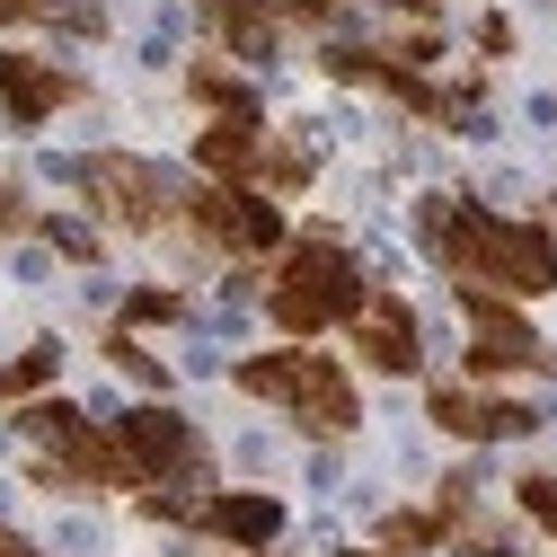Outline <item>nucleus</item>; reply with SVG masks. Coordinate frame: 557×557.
<instances>
[{
  "label": "nucleus",
  "mask_w": 557,
  "mask_h": 557,
  "mask_svg": "<svg viewBox=\"0 0 557 557\" xmlns=\"http://www.w3.org/2000/svg\"><path fill=\"white\" fill-rule=\"evenodd\" d=\"M239 389L248 398H265V407H284L301 434H319V443H336V434H355L363 425V398H355V381H345L319 345H274V355H248L239 363Z\"/></svg>",
  "instance_id": "nucleus-4"
},
{
  "label": "nucleus",
  "mask_w": 557,
  "mask_h": 557,
  "mask_svg": "<svg viewBox=\"0 0 557 557\" xmlns=\"http://www.w3.org/2000/svg\"><path fill=\"white\" fill-rule=\"evenodd\" d=\"M81 98H89L81 72H62V62H45V53H27V45L0 53V115H10V124H45V115L81 107Z\"/></svg>",
  "instance_id": "nucleus-11"
},
{
  "label": "nucleus",
  "mask_w": 557,
  "mask_h": 557,
  "mask_svg": "<svg viewBox=\"0 0 557 557\" xmlns=\"http://www.w3.org/2000/svg\"><path fill=\"white\" fill-rule=\"evenodd\" d=\"M425 416L451 434V443H513L540 425V398H496L486 381H434Z\"/></svg>",
  "instance_id": "nucleus-9"
},
{
  "label": "nucleus",
  "mask_w": 557,
  "mask_h": 557,
  "mask_svg": "<svg viewBox=\"0 0 557 557\" xmlns=\"http://www.w3.org/2000/svg\"><path fill=\"white\" fill-rule=\"evenodd\" d=\"M327 72H336V81H355V89H381V98H398L407 115H434V124L451 115V124H469V115H460V107H451V98H443V89H434L425 72H416V62H398V53H363V45H327Z\"/></svg>",
  "instance_id": "nucleus-10"
},
{
  "label": "nucleus",
  "mask_w": 557,
  "mask_h": 557,
  "mask_svg": "<svg viewBox=\"0 0 557 557\" xmlns=\"http://www.w3.org/2000/svg\"><path fill=\"white\" fill-rule=\"evenodd\" d=\"M72 186L89 195V213L115 222V231H169V222H186V186H177L160 160H133V151H89V160H72Z\"/></svg>",
  "instance_id": "nucleus-5"
},
{
  "label": "nucleus",
  "mask_w": 557,
  "mask_h": 557,
  "mask_svg": "<svg viewBox=\"0 0 557 557\" xmlns=\"http://www.w3.org/2000/svg\"><path fill=\"white\" fill-rule=\"evenodd\" d=\"M363 301H372L363 265H355V248H345L336 231H301L284 248V265H274V284H265V319L284 327L293 345H310L319 327H355Z\"/></svg>",
  "instance_id": "nucleus-2"
},
{
  "label": "nucleus",
  "mask_w": 557,
  "mask_h": 557,
  "mask_svg": "<svg viewBox=\"0 0 557 557\" xmlns=\"http://www.w3.org/2000/svg\"><path fill=\"white\" fill-rule=\"evenodd\" d=\"M434 540H451V513H381V548L389 557H425Z\"/></svg>",
  "instance_id": "nucleus-17"
},
{
  "label": "nucleus",
  "mask_w": 557,
  "mask_h": 557,
  "mask_svg": "<svg viewBox=\"0 0 557 557\" xmlns=\"http://www.w3.org/2000/svg\"><path fill=\"white\" fill-rule=\"evenodd\" d=\"M0 557H45V548H36V540H18L10 522H0Z\"/></svg>",
  "instance_id": "nucleus-26"
},
{
  "label": "nucleus",
  "mask_w": 557,
  "mask_h": 557,
  "mask_svg": "<svg viewBox=\"0 0 557 557\" xmlns=\"http://www.w3.org/2000/svg\"><path fill=\"white\" fill-rule=\"evenodd\" d=\"M195 169L222 177V186H257V169H265V115H213L195 133Z\"/></svg>",
  "instance_id": "nucleus-13"
},
{
  "label": "nucleus",
  "mask_w": 557,
  "mask_h": 557,
  "mask_svg": "<svg viewBox=\"0 0 557 557\" xmlns=\"http://www.w3.org/2000/svg\"><path fill=\"white\" fill-rule=\"evenodd\" d=\"M53 372H62V345H53V336H36L18 363H0V398H10V407H27V398L53 381Z\"/></svg>",
  "instance_id": "nucleus-16"
},
{
  "label": "nucleus",
  "mask_w": 557,
  "mask_h": 557,
  "mask_svg": "<svg viewBox=\"0 0 557 557\" xmlns=\"http://www.w3.org/2000/svg\"><path fill=\"white\" fill-rule=\"evenodd\" d=\"M115 434H124V451H133V469H143V486H186V478H203V434L186 425L177 407H133V416H115Z\"/></svg>",
  "instance_id": "nucleus-8"
},
{
  "label": "nucleus",
  "mask_w": 557,
  "mask_h": 557,
  "mask_svg": "<svg viewBox=\"0 0 557 557\" xmlns=\"http://www.w3.org/2000/svg\"><path fill=\"white\" fill-rule=\"evenodd\" d=\"M460 310H469V381H505V372H531V381H548L557 372V355H548V336L505 301V293H478V284H460Z\"/></svg>",
  "instance_id": "nucleus-6"
},
{
  "label": "nucleus",
  "mask_w": 557,
  "mask_h": 557,
  "mask_svg": "<svg viewBox=\"0 0 557 557\" xmlns=\"http://www.w3.org/2000/svg\"><path fill=\"white\" fill-rule=\"evenodd\" d=\"M18 231H36V203H27L10 177H0V239H18Z\"/></svg>",
  "instance_id": "nucleus-25"
},
{
  "label": "nucleus",
  "mask_w": 557,
  "mask_h": 557,
  "mask_svg": "<svg viewBox=\"0 0 557 557\" xmlns=\"http://www.w3.org/2000/svg\"><path fill=\"white\" fill-rule=\"evenodd\" d=\"M186 531H213L231 548H265L274 531H284V505H274V496H203L186 513Z\"/></svg>",
  "instance_id": "nucleus-15"
},
{
  "label": "nucleus",
  "mask_w": 557,
  "mask_h": 557,
  "mask_svg": "<svg viewBox=\"0 0 557 557\" xmlns=\"http://www.w3.org/2000/svg\"><path fill=\"white\" fill-rule=\"evenodd\" d=\"M513 505H522V513H531V522L557 540V478H548V469H531V478L513 486Z\"/></svg>",
  "instance_id": "nucleus-22"
},
{
  "label": "nucleus",
  "mask_w": 557,
  "mask_h": 557,
  "mask_svg": "<svg viewBox=\"0 0 557 557\" xmlns=\"http://www.w3.org/2000/svg\"><path fill=\"white\" fill-rule=\"evenodd\" d=\"M186 231L203 248H222V257H274L284 248V213L265 195H248V186H222V177L186 186Z\"/></svg>",
  "instance_id": "nucleus-7"
},
{
  "label": "nucleus",
  "mask_w": 557,
  "mask_h": 557,
  "mask_svg": "<svg viewBox=\"0 0 557 557\" xmlns=\"http://www.w3.org/2000/svg\"><path fill=\"white\" fill-rule=\"evenodd\" d=\"M416 239H425V257L451 274V284L505 293V301L557 293V239L540 222H505V213H486V203L425 195V203H416Z\"/></svg>",
  "instance_id": "nucleus-1"
},
{
  "label": "nucleus",
  "mask_w": 557,
  "mask_h": 557,
  "mask_svg": "<svg viewBox=\"0 0 557 557\" xmlns=\"http://www.w3.org/2000/svg\"><path fill=\"white\" fill-rule=\"evenodd\" d=\"M18 434H27V469L45 486H143V469H133L124 434L98 425V416H81L72 398H27L18 407Z\"/></svg>",
  "instance_id": "nucleus-3"
},
{
  "label": "nucleus",
  "mask_w": 557,
  "mask_h": 557,
  "mask_svg": "<svg viewBox=\"0 0 557 557\" xmlns=\"http://www.w3.org/2000/svg\"><path fill=\"white\" fill-rule=\"evenodd\" d=\"M355 355H363L372 372H389V381H407L416 363H425V336H416V310H407L398 293H372V301L355 310Z\"/></svg>",
  "instance_id": "nucleus-12"
},
{
  "label": "nucleus",
  "mask_w": 557,
  "mask_h": 557,
  "mask_svg": "<svg viewBox=\"0 0 557 557\" xmlns=\"http://www.w3.org/2000/svg\"><path fill=\"white\" fill-rule=\"evenodd\" d=\"M36 231H45V239H53L62 257H72V265H98V231H89V222H72V213H53V222H36Z\"/></svg>",
  "instance_id": "nucleus-21"
},
{
  "label": "nucleus",
  "mask_w": 557,
  "mask_h": 557,
  "mask_svg": "<svg viewBox=\"0 0 557 557\" xmlns=\"http://www.w3.org/2000/svg\"><path fill=\"white\" fill-rule=\"evenodd\" d=\"M195 10H203V27H213V45L239 53V62H265L274 45H284V10H274V0H195Z\"/></svg>",
  "instance_id": "nucleus-14"
},
{
  "label": "nucleus",
  "mask_w": 557,
  "mask_h": 557,
  "mask_svg": "<svg viewBox=\"0 0 557 557\" xmlns=\"http://www.w3.org/2000/svg\"><path fill=\"white\" fill-rule=\"evenodd\" d=\"M27 18H62L72 36H98V0H0V27H27Z\"/></svg>",
  "instance_id": "nucleus-18"
},
{
  "label": "nucleus",
  "mask_w": 557,
  "mask_h": 557,
  "mask_svg": "<svg viewBox=\"0 0 557 557\" xmlns=\"http://www.w3.org/2000/svg\"><path fill=\"white\" fill-rule=\"evenodd\" d=\"M107 355H115V363H124V372H133V381H143V389H169V372H160V363H151V355H143V345H133V336H124V327H115V336H107Z\"/></svg>",
  "instance_id": "nucleus-24"
},
{
  "label": "nucleus",
  "mask_w": 557,
  "mask_h": 557,
  "mask_svg": "<svg viewBox=\"0 0 557 557\" xmlns=\"http://www.w3.org/2000/svg\"><path fill=\"white\" fill-rule=\"evenodd\" d=\"M257 186H274V195H301V186H310V151H293V143H265Z\"/></svg>",
  "instance_id": "nucleus-20"
},
{
  "label": "nucleus",
  "mask_w": 557,
  "mask_h": 557,
  "mask_svg": "<svg viewBox=\"0 0 557 557\" xmlns=\"http://www.w3.org/2000/svg\"><path fill=\"white\" fill-rule=\"evenodd\" d=\"M177 310H186V301H177L169 284H143V293H133V301H124V327H169Z\"/></svg>",
  "instance_id": "nucleus-23"
},
{
  "label": "nucleus",
  "mask_w": 557,
  "mask_h": 557,
  "mask_svg": "<svg viewBox=\"0 0 557 557\" xmlns=\"http://www.w3.org/2000/svg\"><path fill=\"white\" fill-rule=\"evenodd\" d=\"M239 557H265V548H239Z\"/></svg>",
  "instance_id": "nucleus-27"
},
{
  "label": "nucleus",
  "mask_w": 557,
  "mask_h": 557,
  "mask_svg": "<svg viewBox=\"0 0 557 557\" xmlns=\"http://www.w3.org/2000/svg\"><path fill=\"white\" fill-rule=\"evenodd\" d=\"M186 89H195L203 107H213V115H257V98H248V81H231L222 62H195V72H186Z\"/></svg>",
  "instance_id": "nucleus-19"
}]
</instances>
